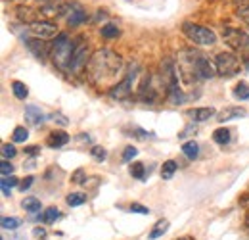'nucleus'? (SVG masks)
<instances>
[{
  "label": "nucleus",
  "mask_w": 249,
  "mask_h": 240,
  "mask_svg": "<svg viewBox=\"0 0 249 240\" xmlns=\"http://www.w3.org/2000/svg\"><path fill=\"white\" fill-rule=\"evenodd\" d=\"M192 131L196 133V127H192V125H188V127H186V129H184V131H182V133H178V137H180V139H184V137H188V135H192Z\"/></svg>",
  "instance_id": "39"
},
{
  "label": "nucleus",
  "mask_w": 249,
  "mask_h": 240,
  "mask_svg": "<svg viewBox=\"0 0 249 240\" xmlns=\"http://www.w3.org/2000/svg\"><path fill=\"white\" fill-rule=\"evenodd\" d=\"M130 175H132V179H144L146 177V167H144V163L142 161H134L132 165H130Z\"/></svg>",
  "instance_id": "26"
},
{
  "label": "nucleus",
  "mask_w": 249,
  "mask_h": 240,
  "mask_svg": "<svg viewBox=\"0 0 249 240\" xmlns=\"http://www.w3.org/2000/svg\"><path fill=\"white\" fill-rule=\"evenodd\" d=\"M188 116L196 123H203V121L215 118L217 112H215V108H194V110H188Z\"/></svg>",
  "instance_id": "15"
},
{
  "label": "nucleus",
  "mask_w": 249,
  "mask_h": 240,
  "mask_svg": "<svg viewBox=\"0 0 249 240\" xmlns=\"http://www.w3.org/2000/svg\"><path fill=\"white\" fill-rule=\"evenodd\" d=\"M136 156H138V150H136L134 146H126L123 152V161L124 163H126V161H132Z\"/></svg>",
  "instance_id": "35"
},
{
  "label": "nucleus",
  "mask_w": 249,
  "mask_h": 240,
  "mask_svg": "<svg viewBox=\"0 0 249 240\" xmlns=\"http://www.w3.org/2000/svg\"><path fill=\"white\" fill-rule=\"evenodd\" d=\"M73 46H75V40L67 35V33H60L52 44V50H50V56L52 61L62 69L67 71L69 69V60H71V54H73Z\"/></svg>",
  "instance_id": "4"
},
{
  "label": "nucleus",
  "mask_w": 249,
  "mask_h": 240,
  "mask_svg": "<svg viewBox=\"0 0 249 240\" xmlns=\"http://www.w3.org/2000/svg\"><path fill=\"white\" fill-rule=\"evenodd\" d=\"M215 67L220 77H234L242 71V60L234 52H220L215 56Z\"/></svg>",
  "instance_id": "9"
},
{
  "label": "nucleus",
  "mask_w": 249,
  "mask_h": 240,
  "mask_svg": "<svg viewBox=\"0 0 249 240\" xmlns=\"http://www.w3.org/2000/svg\"><path fill=\"white\" fill-rule=\"evenodd\" d=\"M140 75V67L134 63V65H130V69L126 71V75H124L123 79L119 81V83H115L111 89H109V98L111 100H126V98H130V94H132V85L136 83V77Z\"/></svg>",
  "instance_id": "7"
},
{
  "label": "nucleus",
  "mask_w": 249,
  "mask_h": 240,
  "mask_svg": "<svg viewBox=\"0 0 249 240\" xmlns=\"http://www.w3.org/2000/svg\"><path fill=\"white\" fill-rule=\"evenodd\" d=\"M67 142H69V135L63 133V131H52V133L48 135V139H46V144H48L50 148H62Z\"/></svg>",
  "instance_id": "16"
},
{
  "label": "nucleus",
  "mask_w": 249,
  "mask_h": 240,
  "mask_svg": "<svg viewBox=\"0 0 249 240\" xmlns=\"http://www.w3.org/2000/svg\"><path fill=\"white\" fill-rule=\"evenodd\" d=\"M163 96H169L167 94V85L159 75H152V73H146L142 75V81L138 83V100L144 102V104H157Z\"/></svg>",
  "instance_id": "2"
},
{
  "label": "nucleus",
  "mask_w": 249,
  "mask_h": 240,
  "mask_svg": "<svg viewBox=\"0 0 249 240\" xmlns=\"http://www.w3.org/2000/svg\"><path fill=\"white\" fill-rule=\"evenodd\" d=\"M52 120H54V121H60L62 125H67V123H69V121H67L65 118H63L62 114H54V116H52Z\"/></svg>",
  "instance_id": "41"
},
{
  "label": "nucleus",
  "mask_w": 249,
  "mask_h": 240,
  "mask_svg": "<svg viewBox=\"0 0 249 240\" xmlns=\"http://www.w3.org/2000/svg\"><path fill=\"white\" fill-rule=\"evenodd\" d=\"M234 98H238V100H248L249 98L248 83H240V85H236V89H234Z\"/></svg>",
  "instance_id": "29"
},
{
  "label": "nucleus",
  "mask_w": 249,
  "mask_h": 240,
  "mask_svg": "<svg viewBox=\"0 0 249 240\" xmlns=\"http://www.w3.org/2000/svg\"><path fill=\"white\" fill-rule=\"evenodd\" d=\"M178 240H186V239H178Z\"/></svg>",
  "instance_id": "45"
},
{
  "label": "nucleus",
  "mask_w": 249,
  "mask_h": 240,
  "mask_svg": "<svg viewBox=\"0 0 249 240\" xmlns=\"http://www.w3.org/2000/svg\"><path fill=\"white\" fill-rule=\"evenodd\" d=\"M90 154H92L94 160H98V161H104V160L107 158V152L104 150L102 146H92V148H90Z\"/></svg>",
  "instance_id": "33"
},
{
  "label": "nucleus",
  "mask_w": 249,
  "mask_h": 240,
  "mask_svg": "<svg viewBox=\"0 0 249 240\" xmlns=\"http://www.w3.org/2000/svg\"><path fill=\"white\" fill-rule=\"evenodd\" d=\"M63 18L67 20L69 25L77 27V25L85 23L89 16H87V10L79 2H63Z\"/></svg>",
  "instance_id": "10"
},
{
  "label": "nucleus",
  "mask_w": 249,
  "mask_h": 240,
  "mask_svg": "<svg viewBox=\"0 0 249 240\" xmlns=\"http://www.w3.org/2000/svg\"><path fill=\"white\" fill-rule=\"evenodd\" d=\"M90 60H92V54H90V44L87 42V39L83 37L75 39V46H73V54H71L67 71H71L73 75H81L85 69H89Z\"/></svg>",
  "instance_id": "5"
},
{
  "label": "nucleus",
  "mask_w": 249,
  "mask_h": 240,
  "mask_svg": "<svg viewBox=\"0 0 249 240\" xmlns=\"http://www.w3.org/2000/svg\"><path fill=\"white\" fill-rule=\"evenodd\" d=\"M248 112L240 106H228L224 110H220L217 114V121L218 123H226V121H232V120H238V118H246Z\"/></svg>",
  "instance_id": "14"
},
{
  "label": "nucleus",
  "mask_w": 249,
  "mask_h": 240,
  "mask_svg": "<svg viewBox=\"0 0 249 240\" xmlns=\"http://www.w3.org/2000/svg\"><path fill=\"white\" fill-rule=\"evenodd\" d=\"M236 12H238V16L249 25V4L248 6H236Z\"/></svg>",
  "instance_id": "36"
},
{
  "label": "nucleus",
  "mask_w": 249,
  "mask_h": 240,
  "mask_svg": "<svg viewBox=\"0 0 249 240\" xmlns=\"http://www.w3.org/2000/svg\"><path fill=\"white\" fill-rule=\"evenodd\" d=\"M248 225H249V215H248Z\"/></svg>",
  "instance_id": "44"
},
{
  "label": "nucleus",
  "mask_w": 249,
  "mask_h": 240,
  "mask_svg": "<svg viewBox=\"0 0 249 240\" xmlns=\"http://www.w3.org/2000/svg\"><path fill=\"white\" fill-rule=\"evenodd\" d=\"M182 33L186 35L194 44H197V46H213L217 42V35L213 31L203 27V25H197V23L186 21L182 25Z\"/></svg>",
  "instance_id": "8"
},
{
  "label": "nucleus",
  "mask_w": 249,
  "mask_h": 240,
  "mask_svg": "<svg viewBox=\"0 0 249 240\" xmlns=\"http://www.w3.org/2000/svg\"><path fill=\"white\" fill-rule=\"evenodd\" d=\"M65 202H67L69 206H81V204H85V202H87V196H85V194H81V192H71V194H67Z\"/></svg>",
  "instance_id": "28"
},
{
  "label": "nucleus",
  "mask_w": 249,
  "mask_h": 240,
  "mask_svg": "<svg viewBox=\"0 0 249 240\" xmlns=\"http://www.w3.org/2000/svg\"><path fill=\"white\" fill-rule=\"evenodd\" d=\"M222 39L234 50V54H238L240 60L249 67V33L242 29H234V27H224Z\"/></svg>",
  "instance_id": "3"
},
{
  "label": "nucleus",
  "mask_w": 249,
  "mask_h": 240,
  "mask_svg": "<svg viewBox=\"0 0 249 240\" xmlns=\"http://www.w3.org/2000/svg\"><path fill=\"white\" fill-rule=\"evenodd\" d=\"M177 161H173V160H167L165 163H163V167H161V177L165 180L173 179V175L177 173Z\"/></svg>",
  "instance_id": "22"
},
{
  "label": "nucleus",
  "mask_w": 249,
  "mask_h": 240,
  "mask_svg": "<svg viewBox=\"0 0 249 240\" xmlns=\"http://www.w3.org/2000/svg\"><path fill=\"white\" fill-rule=\"evenodd\" d=\"M232 131L230 129H226V127H220V129H217L215 133H213V140L217 142V144H220V146H224V144H228L230 142V135Z\"/></svg>",
  "instance_id": "18"
},
{
  "label": "nucleus",
  "mask_w": 249,
  "mask_h": 240,
  "mask_svg": "<svg viewBox=\"0 0 249 240\" xmlns=\"http://www.w3.org/2000/svg\"><path fill=\"white\" fill-rule=\"evenodd\" d=\"M73 182H83V169H77L73 173Z\"/></svg>",
  "instance_id": "40"
},
{
  "label": "nucleus",
  "mask_w": 249,
  "mask_h": 240,
  "mask_svg": "<svg viewBox=\"0 0 249 240\" xmlns=\"http://www.w3.org/2000/svg\"><path fill=\"white\" fill-rule=\"evenodd\" d=\"M182 154L186 156L188 160H196V158L199 156V146H197V142H196V140H186V142L182 144Z\"/></svg>",
  "instance_id": "20"
},
{
  "label": "nucleus",
  "mask_w": 249,
  "mask_h": 240,
  "mask_svg": "<svg viewBox=\"0 0 249 240\" xmlns=\"http://www.w3.org/2000/svg\"><path fill=\"white\" fill-rule=\"evenodd\" d=\"M194 50H182L177 58V73H178V79L186 85V87H192L197 79V73H196V60H194Z\"/></svg>",
  "instance_id": "6"
},
{
  "label": "nucleus",
  "mask_w": 249,
  "mask_h": 240,
  "mask_svg": "<svg viewBox=\"0 0 249 240\" xmlns=\"http://www.w3.org/2000/svg\"><path fill=\"white\" fill-rule=\"evenodd\" d=\"M31 184H33V177L29 175V177H25V179L19 182V190H21V192H25L27 188H31Z\"/></svg>",
  "instance_id": "38"
},
{
  "label": "nucleus",
  "mask_w": 249,
  "mask_h": 240,
  "mask_svg": "<svg viewBox=\"0 0 249 240\" xmlns=\"http://www.w3.org/2000/svg\"><path fill=\"white\" fill-rule=\"evenodd\" d=\"M19 223L21 221L18 217H2V229H18Z\"/></svg>",
  "instance_id": "31"
},
{
  "label": "nucleus",
  "mask_w": 249,
  "mask_h": 240,
  "mask_svg": "<svg viewBox=\"0 0 249 240\" xmlns=\"http://www.w3.org/2000/svg\"><path fill=\"white\" fill-rule=\"evenodd\" d=\"M194 60H196V73H197V79H199V81L213 79V77L217 75L215 63H211V60H209L205 54L196 52V54H194Z\"/></svg>",
  "instance_id": "12"
},
{
  "label": "nucleus",
  "mask_w": 249,
  "mask_h": 240,
  "mask_svg": "<svg viewBox=\"0 0 249 240\" xmlns=\"http://www.w3.org/2000/svg\"><path fill=\"white\" fill-rule=\"evenodd\" d=\"M167 231H169V221H167V219L157 221L156 225H154V229H152V233H150V240H156V239H159V237H163Z\"/></svg>",
  "instance_id": "21"
},
{
  "label": "nucleus",
  "mask_w": 249,
  "mask_h": 240,
  "mask_svg": "<svg viewBox=\"0 0 249 240\" xmlns=\"http://www.w3.org/2000/svg\"><path fill=\"white\" fill-rule=\"evenodd\" d=\"M23 42H25V46L31 50V54L36 58V60L44 61L46 60V54H48V50H46V44H44V40H40V39H29V37H23Z\"/></svg>",
  "instance_id": "13"
},
{
  "label": "nucleus",
  "mask_w": 249,
  "mask_h": 240,
  "mask_svg": "<svg viewBox=\"0 0 249 240\" xmlns=\"http://www.w3.org/2000/svg\"><path fill=\"white\" fill-rule=\"evenodd\" d=\"M236 2V6H248L249 0H234Z\"/></svg>",
  "instance_id": "43"
},
{
  "label": "nucleus",
  "mask_w": 249,
  "mask_h": 240,
  "mask_svg": "<svg viewBox=\"0 0 249 240\" xmlns=\"http://www.w3.org/2000/svg\"><path fill=\"white\" fill-rule=\"evenodd\" d=\"M25 120L29 121L33 127H38L44 123V114L36 106H25Z\"/></svg>",
  "instance_id": "17"
},
{
  "label": "nucleus",
  "mask_w": 249,
  "mask_h": 240,
  "mask_svg": "<svg viewBox=\"0 0 249 240\" xmlns=\"http://www.w3.org/2000/svg\"><path fill=\"white\" fill-rule=\"evenodd\" d=\"M123 58L117 52L109 48H102L92 54V60L89 63L87 71L94 85H107L123 71Z\"/></svg>",
  "instance_id": "1"
},
{
  "label": "nucleus",
  "mask_w": 249,
  "mask_h": 240,
  "mask_svg": "<svg viewBox=\"0 0 249 240\" xmlns=\"http://www.w3.org/2000/svg\"><path fill=\"white\" fill-rule=\"evenodd\" d=\"M25 152H27V154H31V156H36V154H40V148H38V146H27Z\"/></svg>",
  "instance_id": "42"
},
{
  "label": "nucleus",
  "mask_w": 249,
  "mask_h": 240,
  "mask_svg": "<svg viewBox=\"0 0 249 240\" xmlns=\"http://www.w3.org/2000/svg\"><path fill=\"white\" fill-rule=\"evenodd\" d=\"M12 92H14V96H16L18 100H25V98L29 96L27 85L21 83V81H12Z\"/></svg>",
  "instance_id": "19"
},
{
  "label": "nucleus",
  "mask_w": 249,
  "mask_h": 240,
  "mask_svg": "<svg viewBox=\"0 0 249 240\" xmlns=\"http://www.w3.org/2000/svg\"><path fill=\"white\" fill-rule=\"evenodd\" d=\"M130 211L132 213H142V215H150V210L146 206H140V204H130Z\"/></svg>",
  "instance_id": "37"
},
{
  "label": "nucleus",
  "mask_w": 249,
  "mask_h": 240,
  "mask_svg": "<svg viewBox=\"0 0 249 240\" xmlns=\"http://www.w3.org/2000/svg\"><path fill=\"white\" fill-rule=\"evenodd\" d=\"M27 29L31 33L35 39H54L58 37V25L52 23L50 20H38V21H33L31 25H27Z\"/></svg>",
  "instance_id": "11"
},
{
  "label": "nucleus",
  "mask_w": 249,
  "mask_h": 240,
  "mask_svg": "<svg viewBox=\"0 0 249 240\" xmlns=\"http://www.w3.org/2000/svg\"><path fill=\"white\" fill-rule=\"evenodd\" d=\"M16 184H19V179H18V177H14V175L4 177L2 182H0V186H2V194H4V196H10V194H12V186H16Z\"/></svg>",
  "instance_id": "24"
},
{
  "label": "nucleus",
  "mask_w": 249,
  "mask_h": 240,
  "mask_svg": "<svg viewBox=\"0 0 249 240\" xmlns=\"http://www.w3.org/2000/svg\"><path fill=\"white\" fill-rule=\"evenodd\" d=\"M27 139H29V131H27L25 127H16V129H14L12 140H14L16 144H23V142H27Z\"/></svg>",
  "instance_id": "25"
},
{
  "label": "nucleus",
  "mask_w": 249,
  "mask_h": 240,
  "mask_svg": "<svg viewBox=\"0 0 249 240\" xmlns=\"http://www.w3.org/2000/svg\"><path fill=\"white\" fill-rule=\"evenodd\" d=\"M58 217H60V211H58V208H48V210H44V213H42V221H44L46 225L54 223Z\"/></svg>",
  "instance_id": "30"
},
{
  "label": "nucleus",
  "mask_w": 249,
  "mask_h": 240,
  "mask_svg": "<svg viewBox=\"0 0 249 240\" xmlns=\"http://www.w3.org/2000/svg\"><path fill=\"white\" fill-rule=\"evenodd\" d=\"M21 206H23V210L29 211V213H36V211H40V208H42L40 200H38V198H35V196L25 198V200L21 202Z\"/></svg>",
  "instance_id": "23"
},
{
  "label": "nucleus",
  "mask_w": 249,
  "mask_h": 240,
  "mask_svg": "<svg viewBox=\"0 0 249 240\" xmlns=\"http://www.w3.org/2000/svg\"><path fill=\"white\" fill-rule=\"evenodd\" d=\"M102 37L104 39H117L119 37V27L115 23H106L102 27Z\"/></svg>",
  "instance_id": "27"
},
{
  "label": "nucleus",
  "mask_w": 249,
  "mask_h": 240,
  "mask_svg": "<svg viewBox=\"0 0 249 240\" xmlns=\"http://www.w3.org/2000/svg\"><path fill=\"white\" fill-rule=\"evenodd\" d=\"M16 154H18V150H16V146L14 144H2V158L4 160H12V158H16Z\"/></svg>",
  "instance_id": "32"
},
{
  "label": "nucleus",
  "mask_w": 249,
  "mask_h": 240,
  "mask_svg": "<svg viewBox=\"0 0 249 240\" xmlns=\"http://www.w3.org/2000/svg\"><path fill=\"white\" fill-rule=\"evenodd\" d=\"M0 171H2V177H10L14 173V165L8 161V160H2L0 163Z\"/></svg>",
  "instance_id": "34"
}]
</instances>
